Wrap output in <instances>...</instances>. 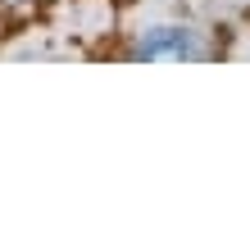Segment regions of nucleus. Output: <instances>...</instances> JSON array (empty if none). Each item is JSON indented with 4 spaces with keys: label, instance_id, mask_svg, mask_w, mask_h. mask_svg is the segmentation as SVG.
Instances as JSON below:
<instances>
[{
    "label": "nucleus",
    "instance_id": "obj_1",
    "mask_svg": "<svg viewBox=\"0 0 250 245\" xmlns=\"http://www.w3.org/2000/svg\"><path fill=\"white\" fill-rule=\"evenodd\" d=\"M137 55H141V59H159V55H173V59H182V55H196V41H191L187 27H159V32L141 37Z\"/></svg>",
    "mask_w": 250,
    "mask_h": 245
}]
</instances>
